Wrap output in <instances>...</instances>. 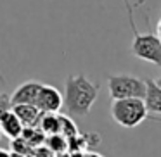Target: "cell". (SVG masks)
<instances>
[{
	"instance_id": "obj_1",
	"label": "cell",
	"mask_w": 161,
	"mask_h": 157,
	"mask_svg": "<svg viewBox=\"0 0 161 157\" xmlns=\"http://www.w3.org/2000/svg\"><path fill=\"white\" fill-rule=\"evenodd\" d=\"M101 86L83 74H71L64 83V107L75 118H85L99 97Z\"/></svg>"
},
{
	"instance_id": "obj_2",
	"label": "cell",
	"mask_w": 161,
	"mask_h": 157,
	"mask_svg": "<svg viewBox=\"0 0 161 157\" xmlns=\"http://www.w3.org/2000/svg\"><path fill=\"white\" fill-rule=\"evenodd\" d=\"M125 2L126 12H128V21H130V28L133 33V40H132V54L137 59L144 60V62L154 64V66L161 67V40L158 38L156 33H140L137 29L135 23H133V11L128 0Z\"/></svg>"
},
{
	"instance_id": "obj_3",
	"label": "cell",
	"mask_w": 161,
	"mask_h": 157,
	"mask_svg": "<svg viewBox=\"0 0 161 157\" xmlns=\"http://www.w3.org/2000/svg\"><path fill=\"white\" fill-rule=\"evenodd\" d=\"M111 116L123 128H135L149 119V111L144 98H118L111 104Z\"/></svg>"
},
{
	"instance_id": "obj_4",
	"label": "cell",
	"mask_w": 161,
	"mask_h": 157,
	"mask_svg": "<svg viewBox=\"0 0 161 157\" xmlns=\"http://www.w3.org/2000/svg\"><path fill=\"white\" fill-rule=\"evenodd\" d=\"M108 90L113 100L118 98H144L147 85L144 80L132 74H109Z\"/></svg>"
},
{
	"instance_id": "obj_5",
	"label": "cell",
	"mask_w": 161,
	"mask_h": 157,
	"mask_svg": "<svg viewBox=\"0 0 161 157\" xmlns=\"http://www.w3.org/2000/svg\"><path fill=\"white\" fill-rule=\"evenodd\" d=\"M35 105L42 112H59V109L64 105V97L56 86L42 83L40 92H38V95H36Z\"/></svg>"
},
{
	"instance_id": "obj_6",
	"label": "cell",
	"mask_w": 161,
	"mask_h": 157,
	"mask_svg": "<svg viewBox=\"0 0 161 157\" xmlns=\"http://www.w3.org/2000/svg\"><path fill=\"white\" fill-rule=\"evenodd\" d=\"M42 83L40 81H25L23 85H19L14 90V93L11 95V102L12 105L18 104H35L36 102V95L40 92Z\"/></svg>"
},
{
	"instance_id": "obj_7",
	"label": "cell",
	"mask_w": 161,
	"mask_h": 157,
	"mask_svg": "<svg viewBox=\"0 0 161 157\" xmlns=\"http://www.w3.org/2000/svg\"><path fill=\"white\" fill-rule=\"evenodd\" d=\"M14 114L19 118V121L23 123V126H36L42 118V111L36 107L35 104H18L12 105Z\"/></svg>"
},
{
	"instance_id": "obj_8",
	"label": "cell",
	"mask_w": 161,
	"mask_h": 157,
	"mask_svg": "<svg viewBox=\"0 0 161 157\" xmlns=\"http://www.w3.org/2000/svg\"><path fill=\"white\" fill-rule=\"evenodd\" d=\"M23 123L19 121V118L14 114V111H7L2 118H0V131L4 133L5 136H9L11 140L19 138L23 133Z\"/></svg>"
},
{
	"instance_id": "obj_9",
	"label": "cell",
	"mask_w": 161,
	"mask_h": 157,
	"mask_svg": "<svg viewBox=\"0 0 161 157\" xmlns=\"http://www.w3.org/2000/svg\"><path fill=\"white\" fill-rule=\"evenodd\" d=\"M146 85H147V90H146L144 102H146L147 111L154 112V114H161V86L154 80H147Z\"/></svg>"
},
{
	"instance_id": "obj_10",
	"label": "cell",
	"mask_w": 161,
	"mask_h": 157,
	"mask_svg": "<svg viewBox=\"0 0 161 157\" xmlns=\"http://www.w3.org/2000/svg\"><path fill=\"white\" fill-rule=\"evenodd\" d=\"M38 126L47 136L61 133V118L57 112H42V118L38 121Z\"/></svg>"
},
{
	"instance_id": "obj_11",
	"label": "cell",
	"mask_w": 161,
	"mask_h": 157,
	"mask_svg": "<svg viewBox=\"0 0 161 157\" xmlns=\"http://www.w3.org/2000/svg\"><path fill=\"white\" fill-rule=\"evenodd\" d=\"M21 136L30 143L31 147H36V145H42L45 142V133L38 128V126H25L23 128V133Z\"/></svg>"
},
{
	"instance_id": "obj_12",
	"label": "cell",
	"mask_w": 161,
	"mask_h": 157,
	"mask_svg": "<svg viewBox=\"0 0 161 157\" xmlns=\"http://www.w3.org/2000/svg\"><path fill=\"white\" fill-rule=\"evenodd\" d=\"M47 145H49L50 152H64L68 149V138L61 133L47 136Z\"/></svg>"
},
{
	"instance_id": "obj_13",
	"label": "cell",
	"mask_w": 161,
	"mask_h": 157,
	"mask_svg": "<svg viewBox=\"0 0 161 157\" xmlns=\"http://www.w3.org/2000/svg\"><path fill=\"white\" fill-rule=\"evenodd\" d=\"M59 118H61V135H64L66 138H73V136H76L78 129H76V126H75V123L71 121L68 116H61L59 114Z\"/></svg>"
},
{
	"instance_id": "obj_14",
	"label": "cell",
	"mask_w": 161,
	"mask_h": 157,
	"mask_svg": "<svg viewBox=\"0 0 161 157\" xmlns=\"http://www.w3.org/2000/svg\"><path fill=\"white\" fill-rule=\"evenodd\" d=\"M12 109V102H11V95L7 93H0V118L5 114L7 111Z\"/></svg>"
},
{
	"instance_id": "obj_15",
	"label": "cell",
	"mask_w": 161,
	"mask_h": 157,
	"mask_svg": "<svg viewBox=\"0 0 161 157\" xmlns=\"http://www.w3.org/2000/svg\"><path fill=\"white\" fill-rule=\"evenodd\" d=\"M156 35H158V38H159L161 40V18H159V23H158V28H156Z\"/></svg>"
},
{
	"instance_id": "obj_16",
	"label": "cell",
	"mask_w": 161,
	"mask_h": 157,
	"mask_svg": "<svg viewBox=\"0 0 161 157\" xmlns=\"http://www.w3.org/2000/svg\"><path fill=\"white\" fill-rule=\"evenodd\" d=\"M0 157H12L9 152H5V150H0Z\"/></svg>"
},
{
	"instance_id": "obj_17",
	"label": "cell",
	"mask_w": 161,
	"mask_h": 157,
	"mask_svg": "<svg viewBox=\"0 0 161 157\" xmlns=\"http://www.w3.org/2000/svg\"><path fill=\"white\" fill-rule=\"evenodd\" d=\"M156 83H158V85H159V86H161V78H159V80H156Z\"/></svg>"
},
{
	"instance_id": "obj_18",
	"label": "cell",
	"mask_w": 161,
	"mask_h": 157,
	"mask_svg": "<svg viewBox=\"0 0 161 157\" xmlns=\"http://www.w3.org/2000/svg\"><path fill=\"white\" fill-rule=\"evenodd\" d=\"M92 155H94V157H102V155H99V154H92Z\"/></svg>"
},
{
	"instance_id": "obj_19",
	"label": "cell",
	"mask_w": 161,
	"mask_h": 157,
	"mask_svg": "<svg viewBox=\"0 0 161 157\" xmlns=\"http://www.w3.org/2000/svg\"><path fill=\"white\" fill-rule=\"evenodd\" d=\"M0 136H2V131H0Z\"/></svg>"
}]
</instances>
